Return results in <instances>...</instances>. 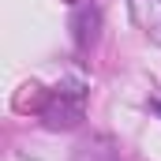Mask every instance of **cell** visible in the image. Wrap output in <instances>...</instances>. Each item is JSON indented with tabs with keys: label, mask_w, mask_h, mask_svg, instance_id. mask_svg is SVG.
<instances>
[{
	"label": "cell",
	"mask_w": 161,
	"mask_h": 161,
	"mask_svg": "<svg viewBox=\"0 0 161 161\" xmlns=\"http://www.w3.org/2000/svg\"><path fill=\"white\" fill-rule=\"evenodd\" d=\"M82 113H86V82L82 79H64L56 90H49V101L41 105V120L53 131L79 127Z\"/></svg>",
	"instance_id": "cell-1"
},
{
	"label": "cell",
	"mask_w": 161,
	"mask_h": 161,
	"mask_svg": "<svg viewBox=\"0 0 161 161\" xmlns=\"http://www.w3.org/2000/svg\"><path fill=\"white\" fill-rule=\"evenodd\" d=\"M71 38L79 53H90L101 41V8L94 0H75L71 8Z\"/></svg>",
	"instance_id": "cell-2"
},
{
	"label": "cell",
	"mask_w": 161,
	"mask_h": 161,
	"mask_svg": "<svg viewBox=\"0 0 161 161\" xmlns=\"http://www.w3.org/2000/svg\"><path fill=\"white\" fill-rule=\"evenodd\" d=\"M131 15L146 38L161 41V0H131Z\"/></svg>",
	"instance_id": "cell-3"
},
{
	"label": "cell",
	"mask_w": 161,
	"mask_h": 161,
	"mask_svg": "<svg viewBox=\"0 0 161 161\" xmlns=\"http://www.w3.org/2000/svg\"><path fill=\"white\" fill-rule=\"evenodd\" d=\"M75 161H120V158H116V150H113V146H109V142L101 139V146H97V142L82 146V150H79V158H75Z\"/></svg>",
	"instance_id": "cell-4"
},
{
	"label": "cell",
	"mask_w": 161,
	"mask_h": 161,
	"mask_svg": "<svg viewBox=\"0 0 161 161\" xmlns=\"http://www.w3.org/2000/svg\"><path fill=\"white\" fill-rule=\"evenodd\" d=\"M150 113H158V116H161V97H150Z\"/></svg>",
	"instance_id": "cell-5"
}]
</instances>
